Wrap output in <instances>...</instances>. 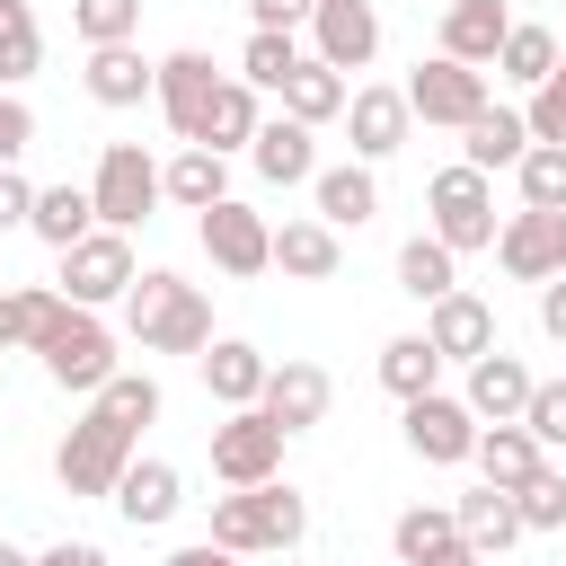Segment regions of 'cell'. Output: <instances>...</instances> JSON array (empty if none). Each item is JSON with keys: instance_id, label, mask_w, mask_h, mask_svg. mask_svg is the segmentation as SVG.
Returning <instances> with one entry per match:
<instances>
[{"instance_id": "14", "label": "cell", "mask_w": 566, "mask_h": 566, "mask_svg": "<svg viewBox=\"0 0 566 566\" xmlns=\"http://www.w3.org/2000/svg\"><path fill=\"white\" fill-rule=\"evenodd\" d=\"M212 88H221V71H212V53H195V44H177V53L159 62V80H150V97H159V115H168V133H177V142H195V133H203V106H212Z\"/></svg>"}, {"instance_id": "22", "label": "cell", "mask_w": 566, "mask_h": 566, "mask_svg": "<svg viewBox=\"0 0 566 566\" xmlns=\"http://www.w3.org/2000/svg\"><path fill=\"white\" fill-rule=\"evenodd\" d=\"M310 203H318V221H327V230H363V221L380 212V186H371V159H345V168H318V177H310Z\"/></svg>"}, {"instance_id": "44", "label": "cell", "mask_w": 566, "mask_h": 566, "mask_svg": "<svg viewBox=\"0 0 566 566\" xmlns=\"http://www.w3.org/2000/svg\"><path fill=\"white\" fill-rule=\"evenodd\" d=\"M522 424H531V442H539V451H548V442H566V380H531Z\"/></svg>"}, {"instance_id": "19", "label": "cell", "mask_w": 566, "mask_h": 566, "mask_svg": "<svg viewBox=\"0 0 566 566\" xmlns=\"http://www.w3.org/2000/svg\"><path fill=\"white\" fill-rule=\"evenodd\" d=\"M389 548H398V566H478V548L460 539L451 504H416V513H398Z\"/></svg>"}, {"instance_id": "1", "label": "cell", "mask_w": 566, "mask_h": 566, "mask_svg": "<svg viewBox=\"0 0 566 566\" xmlns=\"http://www.w3.org/2000/svg\"><path fill=\"white\" fill-rule=\"evenodd\" d=\"M124 327H133L142 354H203V345H212V301H203L186 274L150 265V274H133V292H124Z\"/></svg>"}, {"instance_id": "49", "label": "cell", "mask_w": 566, "mask_h": 566, "mask_svg": "<svg viewBox=\"0 0 566 566\" xmlns=\"http://www.w3.org/2000/svg\"><path fill=\"white\" fill-rule=\"evenodd\" d=\"M248 18H256V27H301L310 0H248Z\"/></svg>"}, {"instance_id": "4", "label": "cell", "mask_w": 566, "mask_h": 566, "mask_svg": "<svg viewBox=\"0 0 566 566\" xmlns=\"http://www.w3.org/2000/svg\"><path fill=\"white\" fill-rule=\"evenodd\" d=\"M133 442H142V433H133L124 416L88 407V416L62 433V451H53V478H62V495H115V478H124Z\"/></svg>"}, {"instance_id": "11", "label": "cell", "mask_w": 566, "mask_h": 566, "mask_svg": "<svg viewBox=\"0 0 566 566\" xmlns=\"http://www.w3.org/2000/svg\"><path fill=\"white\" fill-rule=\"evenodd\" d=\"M486 106V71H469V62H451V53H433V62H416L407 71V115H424V124H469Z\"/></svg>"}, {"instance_id": "30", "label": "cell", "mask_w": 566, "mask_h": 566, "mask_svg": "<svg viewBox=\"0 0 566 566\" xmlns=\"http://www.w3.org/2000/svg\"><path fill=\"white\" fill-rule=\"evenodd\" d=\"M265 371H274V363H265V354H256L248 336H221V345L203 354V389H212L221 407H256V389H265Z\"/></svg>"}, {"instance_id": "21", "label": "cell", "mask_w": 566, "mask_h": 566, "mask_svg": "<svg viewBox=\"0 0 566 566\" xmlns=\"http://www.w3.org/2000/svg\"><path fill=\"white\" fill-rule=\"evenodd\" d=\"M248 159H256V177H265V186H310V177H318V142H310V124H292V115L256 124Z\"/></svg>"}, {"instance_id": "8", "label": "cell", "mask_w": 566, "mask_h": 566, "mask_svg": "<svg viewBox=\"0 0 566 566\" xmlns=\"http://www.w3.org/2000/svg\"><path fill=\"white\" fill-rule=\"evenodd\" d=\"M283 424L265 416V407H230V424H212V478L221 486H265V478H283Z\"/></svg>"}, {"instance_id": "10", "label": "cell", "mask_w": 566, "mask_h": 566, "mask_svg": "<svg viewBox=\"0 0 566 566\" xmlns=\"http://www.w3.org/2000/svg\"><path fill=\"white\" fill-rule=\"evenodd\" d=\"M495 265H504L513 283H548V274H566V212L522 203L513 221H495Z\"/></svg>"}, {"instance_id": "46", "label": "cell", "mask_w": 566, "mask_h": 566, "mask_svg": "<svg viewBox=\"0 0 566 566\" xmlns=\"http://www.w3.org/2000/svg\"><path fill=\"white\" fill-rule=\"evenodd\" d=\"M27 142H35V115H27V97H18V88H0V168H18V159H27Z\"/></svg>"}, {"instance_id": "43", "label": "cell", "mask_w": 566, "mask_h": 566, "mask_svg": "<svg viewBox=\"0 0 566 566\" xmlns=\"http://www.w3.org/2000/svg\"><path fill=\"white\" fill-rule=\"evenodd\" d=\"M97 407H106V416H124V424L142 433V424L159 416V380H150V371H115V380L97 389Z\"/></svg>"}, {"instance_id": "32", "label": "cell", "mask_w": 566, "mask_h": 566, "mask_svg": "<svg viewBox=\"0 0 566 566\" xmlns=\"http://www.w3.org/2000/svg\"><path fill=\"white\" fill-rule=\"evenodd\" d=\"M27 230L62 256L71 239H88L97 230V203H88V186H35V212H27Z\"/></svg>"}, {"instance_id": "15", "label": "cell", "mask_w": 566, "mask_h": 566, "mask_svg": "<svg viewBox=\"0 0 566 566\" xmlns=\"http://www.w3.org/2000/svg\"><path fill=\"white\" fill-rule=\"evenodd\" d=\"M424 345L442 354V363H478L486 345H495V310L478 301V292H442V301H424Z\"/></svg>"}, {"instance_id": "41", "label": "cell", "mask_w": 566, "mask_h": 566, "mask_svg": "<svg viewBox=\"0 0 566 566\" xmlns=\"http://www.w3.org/2000/svg\"><path fill=\"white\" fill-rule=\"evenodd\" d=\"M513 513H522V531H566V478L539 460V469L513 486Z\"/></svg>"}, {"instance_id": "26", "label": "cell", "mask_w": 566, "mask_h": 566, "mask_svg": "<svg viewBox=\"0 0 566 566\" xmlns=\"http://www.w3.org/2000/svg\"><path fill=\"white\" fill-rule=\"evenodd\" d=\"M274 265H283L292 283H336L345 248H336V230H327L318 212H301V221H283V230H274Z\"/></svg>"}, {"instance_id": "6", "label": "cell", "mask_w": 566, "mask_h": 566, "mask_svg": "<svg viewBox=\"0 0 566 566\" xmlns=\"http://www.w3.org/2000/svg\"><path fill=\"white\" fill-rule=\"evenodd\" d=\"M424 212H433V239L451 248V256H469V248H495V186H486V168H442L433 186H424Z\"/></svg>"}, {"instance_id": "50", "label": "cell", "mask_w": 566, "mask_h": 566, "mask_svg": "<svg viewBox=\"0 0 566 566\" xmlns=\"http://www.w3.org/2000/svg\"><path fill=\"white\" fill-rule=\"evenodd\" d=\"M35 566H106V548H88V539H53Z\"/></svg>"}, {"instance_id": "23", "label": "cell", "mask_w": 566, "mask_h": 566, "mask_svg": "<svg viewBox=\"0 0 566 566\" xmlns=\"http://www.w3.org/2000/svg\"><path fill=\"white\" fill-rule=\"evenodd\" d=\"M504 27H513V9H504V0H451V9H442V53H451V62H469V71H486V62H495V44H504Z\"/></svg>"}, {"instance_id": "28", "label": "cell", "mask_w": 566, "mask_h": 566, "mask_svg": "<svg viewBox=\"0 0 566 566\" xmlns=\"http://www.w3.org/2000/svg\"><path fill=\"white\" fill-rule=\"evenodd\" d=\"M159 80V62H142V44H88V97L97 106H142Z\"/></svg>"}, {"instance_id": "31", "label": "cell", "mask_w": 566, "mask_h": 566, "mask_svg": "<svg viewBox=\"0 0 566 566\" xmlns=\"http://www.w3.org/2000/svg\"><path fill=\"white\" fill-rule=\"evenodd\" d=\"M256 124H265V115H256V88H248V80H221V88H212V106H203V133H195V142L230 159V150H248V142H256Z\"/></svg>"}, {"instance_id": "45", "label": "cell", "mask_w": 566, "mask_h": 566, "mask_svg": "<svg viewBox=\"0 0 566 566\" xmlns=\"http://www.w3.org/2000/svg\"><path fill=\"white\" fill-rule=\"evenodd\" d=\"M522 124H531V142H566V80H557V71H548V80L531 88Z\"/></svg>"}, {"instance_id": "47", "label": "cell", "mask_w": 566, "mask_h": 566, "mask_svg": "<svg viewBox=\"0 0 566 566\" xmlns=\"http://www.w3.org/2000/svg\"><path fill=\"white\" fill-rule=\"evenodd\" d=\"M27 212H35V186L18 168H0V230H27Z\"/></svg>"}, {"instance_id": "36", "label": "cell", "mask_w": 566, "mask_h": 566, "mask_svg": "<svg viewBox=\"0 0 566 566\" xmlns=\"http://www.w3.org/2000/svg\"><path fill=\"white\" fill-rule=\"evenodd\" d=\"M495 71H504L513 88H539V80L557 71V35H548V27H522V18H513V27H504V44H495Z\"/></svg>"}, {"instance_id": "48", "label": "cell", "mask_w": 566, "mask_h": 566, "mask_svg": "<svg viewBox=\"0 0 566 566\" xmlns=\"http://www.w3.org/2000/svg\"><path fill=\"white\" fill-rule=\"evenodd\" d=\"M539 327L566 345V274H548V283H539Z\"/></svg>"}, {"instance_id": "16", "label": "cell", "mask_w": 566, "mask_h": 566, "mask_svg": "<svg viewBox=\"0 0 566 566\" xmlns=\"http://www.w3.org/2000/svg\"><path fill=\"white\" fill-rule=\"evenodd\" d=\"M407 88H354L345 97V133H354V159H389V150H407Z\"/></svg>"}, {"instance_id": "13", "label": "cell", "mask_w": 566, "mask_h": 566, "mask_svg": "<svg viewBox=\"0 0 566 566\" xmlns=\"http://www.w3.org/2000/svg\"><path fill=\"white\" fill-rule=\"evenodd\" d=\"M310 53L327 71H363L380 53V9L371 0H310Z\"/></svg>"}, {"instance_id": "51", "label": "cell", "mask_w": 566, "mask_h": 566, "mask_svg": "<svg viewBox=\"0 0 566 566\" xmlns=\"http://www.w3.org/2000/svg\"><path fill=\"white\" fill-rule=\"evenodd\" d=\"M159 566H239L221 539H195V548H177V557H159Z\"/></svg>"}, {"instance_id": "3", "label": "cell", "mask_w": 566, "mask_h": 566, "mask_svg": "<svg viewBox=\"0 0 566 566\" xmlns=\"http://www.w3.org/2000/svg\"><path fill=\"white\" fill-rule=\"evenodd\" d=\"M35 354H44V380H53V389H88V398H97V389L115 380V327H106L97 310H80V301H62V318L44 327Z\"/></svg>"}, {"instance_id": "35", "label": "cell", "mask_w": 566, "mask_h": 566, "mask_svg": "<svg viewBox=\"0 0 566 566\" xmlns=\"http://www.w3.org/2000/svg\"><path fill=\"white\" fill-rule=\"evenodd\" d=\"M53 318H62V292H53V283H27V292H0V354H9V345H27V354H35Z\"/></svg>"}, {"instance_id": "52", "label": "cell", "mask_w": 566, "mask_h": 566, "mask_svg": "<svg viewBox=\"0 0 566 566\" xmlns=\"http://www.w3.org/2000/svg\"><path fill=\"white\" fill-rule=\"evenodd\" d=\"M0 566H35V557H27V548H9V539H0Z\"/></svg>"}, {"instance_id": "39", "label": "cell", "mask_w": 566, "mask_h": 566, "mask_svg": "<svg viewBox=\"0 0 566 566\" xmlns=\"http://www.w3.org/2000/svg\"><path fill=\"white\" fill-rule=\"evenodd\" d=\"M292 62H301L292 27H248V53H239V80H248V88H283Z\"/></svg>"}, {"instance_id": "18", "label": "cell", "mask_w": 566, "mask_h": 566, "mask_svg": "<svg viewBox=\"0 0 566 566\" xmlns=\"http://www.w3.org/2000/svg\"><path fill=\"white\" fill-rule=\"evenodd\" d=\"M133 531H159V522H177V504H186V478L168 469V460H124V478H115V495H106Z\"/></svg>"}, {"instance_id": "9", "label": "cell", "mask_w": 566, "mask_h": 566, "mask_svg": "<svg viewBox=\"0 0 566 566\" xmlns=\"http://www.w3.org/2000/svg\"><path fill=\"white\" fill-rule=\"evenodd\" d=\"M195 230H203V256H212L230 283H248V274H265V265H274V221H265V212H248L239 195L203 203V221H195Z\"/></svg>"}, {"instance_id": "33", "label": "cell", "mask_w": 566, "mask_h": 566, "mask_svg": "<svg viewBox=\"0 0 566 566\" xmlns=\"http://www.w3.org/2000/svg\"><path fill=\"white\" fill-rule=\"evenodd\" d=\"M469 460H478L486 486H522V478L539 469V442H531V424L513 416V424H478V451H469Z\"/></svg>"}, {"instance_id": "40", "label": "cell", "mask_w": 566, "mask_h": 566, "mask_svg": "<svg viewBox=\"0 0 566 566\" xmlns=\"http://www.w3.org/2000/svg\"><path fill=\"white\" fill-rule=\"evenodd\" d=\"M513 177H522V203L566 212V142H531V150L513 159Z\"/></svg>"}, {"instance_id": "37", "label": "cell", "mask_w": 566, "mask_h": 566, "mask_svg": "<svg viewBox=\"0 0 566 566\" xmlns=\"http://www.w3.org/2000/svg\"><path fill=\"white\" fill-rule=\"evenodd\" d=\"M433 380H442V354H433L424 336H389V345H380V389H389V398H424Z\"/></svg>"}, {"instance_id": "7", "label": "cell", "mask_w": 566, "mask_h": 566, "mask_svg": "<svg viewBox=\"0 0 566 566\" xmlns=\"http://www.w3.org/2000/svg\"><path fill=\"white\" fill-rule=\"evenodd\" d=\"M62 301H80V310H106V301H124L133 292V230H88V239H71L62 248V283H53Z\"/></svg>"}, {"instance_id": "20", "label": "cell", "mask_w": 566, "mask_h": 566, "mask_svg": "<svg viewBox=\"0 0 566 566\" xmlns=\"http://www.w3.org/2000/svg\"><path fill=\"white\" fill-rule=\"evenodd\" d=\"M327 398H336V389H327V371H318V363H274V371H265V389H256V407H265L283 433H310V424L327 416Z\"/></svg>"}, {"instance_id": "42", "label": "cell", "mask_w": 566, "mask_h": 566, "mask_svg": "<svg viewBox=\"0 0 566 566\" xmlns=\"http://www.w3.org/2000/svg\"><path fill=\"white\" fill-rule=\"evenodd\" d=\"M80 44H133L142 35V0H71Z\"/></svg>"}, {"instance_id": "24", "label": "cell", "mask_w": 566, "mask_h": 566, "mask_svg": "<svg viewBox=\"0 0 566 566\" xmlns=\"http://www.w3.org/2000/svg\"><path fill=\"white\" fill-rule=\"evenodd\" d=\"M274 97H283V115H292V124H310V133H318V124H336V115H345V97H354V88H345V71H327L318 53H301V62H292V80H283Z\"/></svg>"}, {"instance_id": "25", "label": "cell", "mask_w": 566, "mask_h": 566, "mask_svg": "<svg viewBox=\"0 0 566 566\" xmlns=\"http://www.w3.org/2000/svg\"><path fill=\"white\" fill-rule=\"evenodd\" d=\"M522 150H531V124H522L513 106H495V97L460 124V159H469V168H486V177H495V168H513Z\"/></svg>"}, {"instance_id": "12", "label": "cell", "mask_w": 566, "mask_h": 566, "mask_svg": "<svg viewBox=\"0 0 566 566\" xmlns=\"http://www.w3.org/2000/svg\"><path fill=\"white\" fill-rule=\"evenodd\" d=\"M407 451L433 460V469H460V460L478 451V416H469V398H442V389L407 398Z\"/></svg>"}, {"instance_id": "5", "label": "cell", "mask_w": 566, "mask_h": 566, "mask_svg": "<svg viewBox=\"0 0 566 566\" xmlns=\"http://www.w3.org/2000/svg\"><path fill=\"white\" fill-rule=\"evenodd\" d=\"M88 203H97V230H142L150 203H159V159L142 142H106L97 177H88Z\"/></svg>"}, {"instance_id": "17", "label": "cell", "mask_w": 566, "mask_h": 566, "mask_svg": "<svg viewBox=\"0 0 566 566\" xmlns=\"http://www.w3.org/2000/svg\"><path fill=\"white\" fill-rule=\"evenodd\" d=\"M469 416L478 424H513L522 407H531V371H522V354H504V345H486L478 363H469Z\"/></svg>"}, {"instance_id": "27", "label": "cell", "mask_w": 566, "mask_h": 566, "mask_svg": "<svg viewBox=\"0 0 566 566\" xmlns=\"http://www.w3.org/2000/svg\"><path fill=\"white\" fill-rule=\"evenodd\" d=\"M451 522H460V539H469L478 557H504V548L522 539V513H513V486H469V495L451 504Z\"/></svg>"}, {"instance_id": "38", "label": "cell", "mask_w": 566, "mask_h": 566, "mask_svg": "<svg viewBox=\"0 0 566 566\" xmlns=\"http://www.w3.org/2000/svg\"><path fill=\"white\" fill-rule=\"evenodd\" d=\"M35 62H44V27H35V9H27V0H0V88L35 80Z\"/></svg>"}, {"instance_id": "29", "label": "cell", "mask_w": 566, "mask_h": 566, "mask_svg": "<svg viewBox=\"0 0 566 566\" xmlns=\"http://www.w3.org/2000/svg\"><path fill=\"white\" fill-rule=\"evenodd\" d=\"M221 195H230V159H221V150H203V142H186V150L159 168V203L203 212V203H221Z\"/></svg>"}, {"instance_id": "34", "label": "cell", "mask_w": 566, "mask_h": 566, "mask_svg": "<svg viewBox=\"0 0 566 566\" xmlns=\"http://www.w3.org/2000/svg\"><path fill=\"white\" fill-rule=\"evenodd\" d=\"M451 283H460V256H451L433 230H416V239L398 248V292H416V301H442Z\"/></svg>"}, {"instance_id": "53", "label": "cell", "mask_w": 566, "mask_h": 566, "mask_svg": "<svg viewBox=\"0 0 566 566\" xmlns=\"http://www.w3.org/2000/svg\"><path fill=\"white\" fill-rule=\"evenodd\" d=\"M557 80H566V62H557Z\"/></svg>"}, {"instance_id": "2", "label": "cell", "mask_w": 566, "mask_h": 566, "mask_svg": "<svg viewBox=\"0 0 566 566\" xmlns=\"http://www.w3.org/2000/svg\"><path fill=\"white\" fill-rule=\"evenodd\" d=\"M310 531V504L283 486V478H265V486H230L221 504H212V539L230 548V557H265V548H292Z\"/></svg>"}]
</instances>
